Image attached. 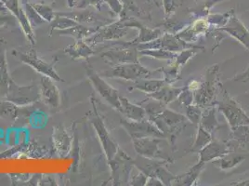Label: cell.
Segmentation results:
<instances>
[{"label": "cell", "instance_id": "6da1fadb", "mask_svg": "<svg viewBox=\"0 0 249 186\" xmlns=\"http://www.w3.org/2000/svg\"><path fill=\"white\" fill-rule=\"evenodd\" d=\"M219 75L218 64L212 65L207 69L204 78L199 81L197 90L194 92V104L201 108L215 105L217 97L223 88L222 83L219 80Z\"/></svg>", "mask_w": 249, "mask_h": 186}, {"label": "cell", "instance_id": "7a4b0ae2", "mask_svg": "<svg viewBox=\"0 0 249 186\" xmlns=\"http://www.w3.org/2000/svg\"><path fill=\"white\" fill-rule=\"evenodd\" d=\"M149 120L152 121L159 129V130L164 133L173 149L176 144L177 137L185 128L188 122L185 115L177 113L167 107L159 114L150 116Z\"/></svg>", "mask_w": 249, "mask_h": 186}, {"label": "cell", "instance_id": "3957f363", "mask_svg": "<svg viewBox=\"0 0 249 186\" xmlns=\"http://www.w3.org/2000/svg\"><path fill=\"white\" fill-rule=\"evenodd\" d=\"M221 98L216 100L215 105L218 106V111L223 114L228 122L230 129L241 125H249V117L241 105L222 88Z\"/></svg>", "mask_w": 249, "mask_h": 186}, {"label": "cell", "instance_id": "277c9868", "mask_svg": "<svg viewBox=\"0 0 249 186\" xmlns=\"http://www.w3.org/2000/svg\"><path fill=\"white\" fill-rule=\"evenodd\" d=\"M133 162L136 167L144 173L148 178L156 177L163 183L164 186H172V182L176 176L173 175L166 168V166L169 164V162L140 155L136 156Z\"/></svg>", "mask_w": 249, "mask_h": 186}, {"label": "cell", "instance_id": "5b68a950", "mask_svg": "<svg viewBox=\"0 0 249 186\" xmlns=\"http://www.w3.org/2000/svg\"><path fill=\"white\" fill-rule=\"evenodd\" d=\"M108 165L111 169L110 182L112 186H129L132 167H134L133 159L129 155L119 148Z\"/></svg>", "mask_w": 249, "mask_h": 186}, {"label": "cell", "instance_id": "8992f818", "mask_svg": "<svg viewBox=\"0 0 249 186\" xmlns=\"http://www.w3.org/2000/svg\"><path fill=\"white\" fill-rule=\"evenodd\" d=\"M4 99L19 107L27 106L41 99L40 90L39 87H36V85L20 86L13 79H11Z\"/></svg>", "mask_w": 249, "mask_h": 186}, {"label": "cell", "instance_id": "52a82bcc", "mask_svg": "<svg viewBox=\"0 0 249 186\" xmlns=\"http://www.w3.org/2000/svg\"><path fill=\"white\" fill-rule=\"evenodd\" d=\"M87 76L92 84L95 91L99 93L104 100L110 104L115 110L120 112L121 104H120V94L117 90L113 88L109 83L106 82L103 76L96 72L90 62H87L85 65Z\"/></svg>", "mask_w": 249, "mask_h": 186}, {"label": "cell", "instance_id": "ba28073f", "mask_svg": "<svg viewBox=\"0 0 249 186\" xmlns=\"http://www.w3.org/2000/svg\"><path fill=\"white\" fill-rule=\"evenodd\" d=\"M12 55L17 58L20 62H23L26 65H29L35 71L40 74L41 75H46L51 77L56 82H63L64 80L56 72L52 63L43 61L36 53V51L33 48H30L27 52H22L21 50L15 49L12 51Z\"/></svg>", "mask_w": 249, "mask_h": 186}, {"label": "cell", "instance_id": "9c48e42d", "mask_svg": "<svg viewBox=\"0 0 249 186\" xmlns=\"http://www.w3.org/2000/svg\"><path fill=\"white\" fill-rule=\"evenodd\" d=\"M90 101L92 104L91 122H92L95 131L98 136V139L100 141V144L102 145V148L104 150L106 160H107V162H109L117 153L119 146L112 139L106 126L104 124V120H103L101 114L97 109V106L95 104V98H94L93 95L90 97Z\"/></svg>", "mask_w": 249, "mask_h": 186}, {"label": "cell", "instance_id": "30bf717a", "mask_svg": "<svg viewBox=\"0 0 249 186\" xmlns=\"http://www.w3.org/2000/svg\"><path fill=\"white\" fill-rule=\"evenodd\" d=\"M154 72L147 69L140 62L124 63L112 66V68L104 70L100 74L107 78H121L124 80L136 81L139 79L149 78Z\"/></svg>", "mask_w": 249, "mask_h": 186}, {"label": "cell", "instance_id": "8fae6325", "mask_svg": "<svg viewBox=\"0 0 249 186\" xmlns=\"http://www.w3.org/2000/svg\"><path fill=\"white\" fill-rule=\"evenodd\" d=\"M120 125L131 137V139H140L147 137H155L166 139L165 135L149 119L131 120L128 118H121Z\"/></svg>", "mask_w": 249, "mask_h": 186}, {"label": "cell", "instance_id": "7c38bea8", "mask_svg": "<svg viewBox=\"0 0 249 186\" xmlns=\"http://www.w3.org/2000/svg\"><path fill=\"white\" fill-rule=\"evenodd\" d=\"M113 45L121 46L120 49H113L101 54V58L110 65H119L124 63L139 62L140 52L136 46L124 44L122 41H114Z\"/></svg>", "mask_w": 249, "mask_h": 186}, {"label": "cell", "instance_id": "4fadbf2b", "mask_svg": "<svg viewBox=\"0 0 249 186\" xmlns=\"http://www.w3.org/2000/svg\"><path fill=\"white\" fill-rule=\"evenodd\" d=\"M193 47L194 45L178 38L176 35H173V34H164L153 41L136 45V48L138 49L139 52L143 50L161 49V50L177 52V53Z\"/></svg>", "mask_w": 249, "mask_h": 186}, {"label": "cell", "instance_id": "5bb4252c", "mask_svg": "<svg viewBox=\"0 0 249 186\" xmlns=\"http://www.w3.org/2000/svg\"><path fill=\"white\" fill-rule=\"evenodd\" d=\"M128 31V27L124 25L122 19L118 21H112L104 26L100 27L92 36L86 38L85 41L89 45H98L105 41L118 40L121 37H124Z\"/></svg>", "mask_w": 249, "mask_h": 186}, {"label": "cell", "instance_id": "9a60e30c", "mask_svg": "<svg viewBox=\"0 0 249 186\" xmlns=\"http://www.w3.org/2000/svg\"><path fill=\"white\" fill-rule=\"evenodd\" d=\"M162 138L155 137H147L140 139H132V143L134 145L135 151L138 155H142L149 158L166 160L169 163H173L174 160L166 152L160 149L159 144L162 142Z\"/></svg>", "mask_w": 249, "mask_h": 186}, {"label": "cell", "instance_id": "2e32d148", "mask_svg": "<svg viewBox=\"0 0 249 186\" xmlns=\"http://www.w3.org/2000/svg\"><path fill=\"white\" fill-rule=\"evenodd\" d=\"M204 51V47L194 46L193 48L183 50L177 55L175 62L168 67L161 68V72L164 74V79L167 84H173L180 78L181 68L189 62L198 52Z\"/></svg>", "mask_w": 249, "mask_h": 186}, {"label": "cell", "instance_id": "e0dca14e", "mask_svg": "<svg viewBox=\"0 0 249 186\" xmlns=\"http://www.w3.org/2000/svg\"><path fill=\"white\" fill-rule=\"evenodd\" d=\"M80 10L81 11H68V12L62 11V12H57V13L63 15V16H66V17H69V18L73 19V21H75L80 24L91 26V27H102V26H104V25L112 22L109 19L101 16L99 13L88 10V8L80 9Z\"/></svg>", "mask_w": 249, "mask_h": 186}, {"label": "cell", "instance_id": "ac0fdd59", "mask_svg": "<svg viewBox=\"0 0 249 186\" xmlns=\"http://www.w3.org/2000/svg\"><path fill=\"white\" fill-rule=\"evenodd\" d=\"M124 21V25L128 28H137L139 30V36L131 41H122L124 44L136 46L138 44L147 43V42L153 41L159 37L162 36V31L160 29H151L147 26H144L139 21H137L135 18L132 17H121Z\"/></svg>", "mask_w": 249, "mask_h": 186}, {"label": "cell", "instance_id": "d6986e66", "mask_svg": "<svg viewBox=\"0 0 249 186\" xmlns=\"http://www.w3.org/2000/svg\"><path fill=\"white\" fill-rule=\"evenodd\" d=\"M217 30L227 33L244 45L247 50H249V31L244 23L237 18L234 11H231L227 22L223 26L217 28Z\"/></svg>", "mask_w": 249, "mask_h": 186}, {"label": "cell", "instance_id": "ffe728a7", "mask_svg": "<svg viewBox=\"0 0 249 186\" xmlns=\"http://www.w3.org/2000/svg\"><path fill=\"white\" fill-rule=\"evenodd\" d=\"M39 90H40V97L44 104L51 109L57 110L60 107L61 98H60V91L55 85L54 80L49 76L41 75Z\"/></svg>", "mask_w": 249, "mask_h": 186}, {"label": "cell", "instance_id": "44dd1931", "mask_svg": "<svg viewBox=\"0 0 249 186\" xmlns=\"http://www.w3.org/2000/svg\"><path fill=\"white\" fill-rule=\"evenodd\" d=\"M225 143L231 152H235L236 150L249 152V125H241L231 128Z\"/></svg>", "mask_w": 249, "mask_h": 186}, {"label": "cell", "instance_id": "7402d4cb", "mask_svg": "<svg viewBox=\"0 0 249 186\" xmlns=\"http://www.w3.org/2000/svg\"><path fill=\"white\" fill-rule=\"evenodd\" d=\"M231 152L228 145L224 142H220L217 139L213 138L212 141L203 147L199 153V161L207 164L208 162H211L217 158H219L226 154Z\"/></svg>", "mask_w": 249, "mask_h": 186}, {"label": "cell", "instance_id": "603a6c76", "mask_svg": "<svg viewBox=\"0 0 249 186\" xmlns=\"http://www.w3.org/2000/svg\"><path fill=\"white\" fill-rule=\"evenodd\" d=\"M73 139L68 134L66 130L62 126H56L52 131V143L58 155L64 157L70 152L71 146L73 145Z\"/></svg>", "mask_w": 249, "mask_h": 186}, {"label": "cell", "instance_id": "cb8c5ba5", "mask_svg": "<svg viewBox=\"0 0 249 186\" xmlns=\"http://www.w3.org/2000/svg\"><path fill=\"white\" fill-rule=\"evenodd\" d=\"M210 23L208 22L207 19H197L191 26L187 27L184 31L177 34L176 36L184 40V41L190 42L195 41L201 35H204L208 31L210 28Z\"/></svg>", "mask_w": 249, "mask_h": 186}, {"label": "cell", "instance_id": "d4e9b609", "mask_svg": "<svg viewBox=\"0 0 249 186\" xmlns=\"http://www.w3.org/2000/svg\"><path fill=\"white\" fill-rule=\"evenodd\" d=\"M64 53H66L72 60H89L93 56L95 52L92 48L85 41L84 39L76 40L72 45L67 46L64 49Z\"/></svg>", "mask_w": 249, "mask_h": 186}, {"label": "cell", "instance_id": "484cf974", "mask_svg": "<svg viewBox=\"0 0 249 186\" xmlns=\"http://www.w3.org/2000/svg\"><path fill=\"white\" fill-rule=\"evenodd\" d=\"M183 89H184V87L183 88H174V87L170 86L169 84H166L163 88H161L156 93L147 94V96L149 98L155 99L159 103L167 106L168 104L176 101L178 97L179 96V94L182 93Z\"/></svg>", "mask_w": 249, "mask_h": 186}, {"label": "cell", "instance_id": "4316f807", "mask_svg": "<svg viewBox=\"0 0 249 186\" xmlns=\"http://www.w3.org/2000/svg\"><path fill=\"white\" fill-rule=\"evenodd\" d=\"M205 163L197 162L195 166H193L188 171L178 175L172 182V186H195L198 180V177L205 168Z\"/></svg>", "mask_w": 249, "mask_h": 186}, {"label": "cell", "instance_id": "83f0119b", "mask_svg": "<svg viewBox=\"0 0 249 186\" xmlns=\"http://www.w3.org/2000/svg\"><path fill=\"white\" fill-rule=\"evenodd\" d=\"M120 104H121V110L119 113L125 116V118L131 120H142L145 119L146 112L142 106L138 104H132L129 102L128 99L120 96Z\"/></svg>", "mask_w": 249, "mask_h": 186}, {"label": "cell", "instance_id": "f1b7e54d", "mask_svg": "<svg viewBox=\"0 0 249 186\" xmlns=\"http://www.w3.org/2000/svg\"><path fill=\"white\" fill-rule=\"evenodd\" d=\"M11 79L7 63L6 43L0 42V96L3 98L6 94Z\"/></svg>", "mask_w": 249, "mask_h": 186}, {"label": "cell", "instance_id": "f546056e", "mask_svg": "<svg viewBox=\"0 0 249 186\" xmlns=\"http://www.w3.org/2000/svg\"><path fill=\"white\" fill-rule=\"evenodd\" d=\"M100 27H91V26H87L84 24H76L73 27H70L65 30H60L56 31L58 36L61 37H73L75 40H80V39H86L92 36L95 32L97 31Z\"/></svg>", "mask_w": 249, "mask_h": 186}, {"label": "cell", "instance_id": "4dcf8cb0", "mask_svg": "<svg viewBox=\"0 0 249 186\" xmlns=\"http://www.w3.org/2000/svg\"><path fill=\"white\" fill-rule=\"evenodd\" d=\"M246 158L247 156L245 155L236 154L235 152H230L228 154L211 161V163L221 170H228L238 166Z\"/></svg>", "mask_w": 249, "mask_h": 186}, {"label": "cell", "instance_id": "1f68e13d", "mask_svg": "<svg viewBox=\"0 0 249 186\" xmlns=\"http://www.w3.org/2000/svg\"><path fill=\"white\" fill-rule=\"evenodd\" d=\"M208 108L207 111L202 113V116H201V120H200L199 125L214 136L216 131L218 130L219 129H221L222 126H220L218 123V118H217V115H216L215 105L210 106Z\"/></svg>", "mask_w": 249, "mask_h": 186}, {"label": "cell", "instance_id": "d6a6232c", "mask_svg": "<svg viewBox=\"0 0 249 186\" xmlns=\"http://www.w3.org/2000/svg\"><path fill=\"white\" fill-rule=\"evenodd\" d=\"M166 84L165 79H148V78H143V79H139L136 80L133 83V85L129 88V91L131 90H137L140 92L150 94L157 92L161 88H163Z\"/></svg>", "mask_w": 249, "mask_h": 186}, {"label": "cell", "instance_id": "836d02e7", "mask_svg": "<svg viewBox=\"0 0 249 186\" xmlns=\"http://www.w3.org/2000/svg\"><path fill=\"white\" fill-rule=\"evenodd\" d=\"M20 108L4 98L0 99V118L14 121L19 115Z\"/></svg>", "mask_w": 249, "mask_h": 186}, {"label": "cell", "instance_id": "e575fe53", "mask_svg": "<svg viewBox=\"0 0 249 186\" xmlns=\"http://www.w3.org/2000/svg\"><path fill=\"white\" fill-rule=\"evenodd\" d=\"M51 24V29H50V36L52 37L53 33L55 31H60V30H65L70 27H73L74 25L78 24V22L73 21V19L61 15L56 12V16L53 19V21L50 23Z\"/></svg>", "mask_w": 249, "mask_h": 186}, {"label": "cell", "instance_id": "d590c367", "mask_svg": "<svg viewBox=\"0 0 249 186\" xmlns=\"http://www.w3.org/2000/svg\"><path fill=\"white\" fill-rule=\"evenodd\" d=\"M213 139V135L206 130L200 125L197 126V133L196 136L195 143L191 148V152H199L203 147L209 144Z\"/></svg>", "mask_w": 249, "mask_h": 186}, {"label": "cell", "instance_id": "8d00e7d4", "mask_svg": "<svg viewBox=\"0 0 249 186\" xmlns=\"http://www.w3.org/2000/svg\"><path fill=\"white\" fill-rule=\"evenodd\" d=\"M24 2V7L23 10L25 11V14L28 18V21L30 22L33 28L38 27L39 25H41L43 23H46L47 21H45L41 16L38 14V12L35 10V8L33 7V5L30 4L27 0H23Z\"/></svg>", "mask_w": 249, "mask_h": 186}, {"label": "cell", "instance_id": "74e56055", "mask_svg": "<svg viewBox=\"0 0 249 186\" xmlns=\"http://www.w3.org/2000/svg\"><path fill=\"white\" fill-rule=\"evenodd\" d=\"M140 55H143V56H149V57H153L158 60H173L175 59L178 55L177 52H168L165 50H161V49H156V50H143V51H140Z\"/></svg>", "mask_w": 249, "mask_h": 186}, {"label": "cell", "instance_id": "f35d334b", "mask_svg": "<svg viewBox=\"0 0 249 186\" xmlns=\"http://www.w3.org/2000/svg\"><path fill=\"white\" fill-rule=\"evenodd\" d=\"M32 5L35 8V10L38 12V14L47 22L51 23L53 21V19L55 18L56 12L53 11V9L50 5H47L43 2H41V3H35V4H32Z\"/></svg>", "mask_w": 249, "mask_h": 186}, {"label": "cell", "instance_id": "ab89813d", "mask_svg": "<svg viewBox=\"0 0 249 186\" xmlns=\"http://www.w3.org/2000/svg\"><path fill=\"white\" fill-rule=\"evenodd\" d=\"M202 113L203 112L201 110V107H199L196 104H192L185 106V116L188 121L196 126H198L200 123Z\"/></svg>", "mask_w": 249, "mask_h": 186}, {"label": "cell", "instance_id": "60d3db41", "mask_svg": "<svg viewBox=\"0 0 249 186\" xmlns=\"http://www.w3.org/2000/svg\"><path fill=\"white\" fill-rule=\"evenodd\" d=\"M231 11H228L223 14H210L208 15L207 20L211 26H216L217 28H219L227 22Z\"/></svg>", "mask_w": 249, "mask_h": 186}, {"label": "cell", "instance_id": "b9f144b4", "mask_svg": "<svg viewBox=\"0 0 249 186\" xmlns=\"http://www.w3.org/2000/svg\"><path fill=\"white\" fill-rule=\"evenodd\" d=\"M178 101L183 106H188L190 104H194V93L185 86L182 93L178 97Z\"/></svg>", "mask_w": 249, "mask_h": 186}, {"label": "cell", "instance_id": "7bdbcfd3", "mask_svg": "<svg viewBox=\"0 0 249 186\" xmlns=\"http://www.w3.org/2000/svg\"><path fill=\"white\" fill-rule=\"evenodd\" d=\"M104 3H106L109 8L111 9L112 12L114 15L119 16L122 14L123 10H124V5L120 0H104Z\"/></svg>", "mask_w": 249, "mask_h": 186}, {"label": "cell", "instance_id": "ee69618b", "mask_svg": "<svg viewBox=\"0 0 249 186\" xmlns=\"http://www.w3.org/2000/svg\"><path fill=\"white\" fill-rule=\"evenodd\" d=\"M163 5L165 13L166 15H170L181 5V0H163Z\"/></svg>", "mask_w": 249, "mask_h": 186}, {"label": "cell", "instance_id": "f6af8a7d", "mask_svg": "<svg viewBox=\"0 0 249 186\" xmlns=\"http://www.w3.org/2000/svg\"><path fill=\"white\" fill-rule=\"evenodd\" d=\"M147 181H148V177L142 173V171L137 174V175L132 176L130 178V181H129V186H146L147 184Z\"/></svg>", "mask_w": 249, "mask_h": 186}, {"label": "cell", "instance_id": "bcb514c9", "mask_svg": "<svg viewBox=\"0 0 249 186\" xmlns=\"http://www.w3.org/2000/svg\"><path fill=\"white\" fill-rule=\"evenodd\" d=\"M15 18L9 11H0V28L11 23L12 19Z\"/></svg>", "mask_w": 249, "mask_h": 186}, {"label": "cell", "instance_id": "7dc6e473", "mask_svg": "<svg viewBox=\"0 0 249 186\" xmlns=\"http://www.w3.org/2000/svg\"><path fill=\"white\" fill-rule=\"evenodd\" d=\"M232 80L234 81H242V82H248L249 81V67L246 69V71H244L241 74H239L237 75H235Z\"/></svg>", "mask_w": 249, "mask_h": 186}, {"label": "cell", "instance_id": "c3c4849f", "mask_svg": "<svg viewBox=\"0 0 249 186\" xmlns=\"http://www.w3.org/2000/svg\"><path fill=\"white\" fill-rule=\"evenodd\" d=\"M104 4V0H88V5L98 11L102 10V7Z\"/></svg>", "mask_w": 249, "mask_h": 186}, {"label": "cell", "instance_id": "681fc988", "mask_svg": "<svg viewBox=\"0 0 249 186\" xmlns=\"http://www.w3.org/2000/svg\"><path fill=\"white\" fill-rule=\"evenodd\" d=\"M146 186H164L163 183L156 177H149Z\"/></svg>", "mask_w": 249, "mask_h": 186}, {"label": "cell", "instance_id": "f907efd6", "mask_svg": "<svg viewBox=\"0 0 249 186\" xmlns=\"http://www.w3.org/2000/svg\"><path fill=\"white\" fill-rule=\"evenodd\" d=\"M231 186H249V179L247 180H240L237 182H232L230 184Z\"/></svg>", "mask_w": 249, "mask_h": 186}, {"label": "cell", "instance_id": "816d5d0a", "mask_svg": "<svg viewBox=\"0 0 249 186\" xmlns=\"http://www.w3.org/2000/svg\"><path fill=\"white\" fill-rule=\"evenodd\" d=\"M75 7L78 8V9H86V8H88L89 7L88 0H78Z\"/></svg>", "mask_w": 249, "mask_h": 186}, {"label": "cell", "instance_id": "f5cc1de1", "mask_svg": "<svg viewBox=\"0 0 249 186\" xmlns=\"http://www.w3.org/2000/svg\"><path fill=\"white\" fill-rule=\"evenodd\" d=\"M77 1H78V0H67V3H68L69 8H73V7H75V6H76V4H77Z\"/></svg>", "mask_w": 249, "mask_h": 186}, {"label": "cell", "instance_id": "db71d44e", "mask_svg": "<svg viewBox=\"0 0 249 186\" xmlns=\"http://www.w3.org/2000/svg\"><path fill=\"white\" fill-rule=\"evenodd\" d=\"M1 1H2V0H0V2H1Z\"/></svg>", "mask_w": 249, "mask_h": 186}, {"label": "cell", "instance_id": "11a10c76", "mask_svg": "<svg viewBox=\"0 0 249 186\" xmlns=\"http://www.w3.org/2000/svg\"><path fill=\"white\" fill-rule=\"evenodd\" d=\"M27 1H28V0H27Z\"/></svg>", "mask_w": 249, "mask_h": 186}]
</instances>
